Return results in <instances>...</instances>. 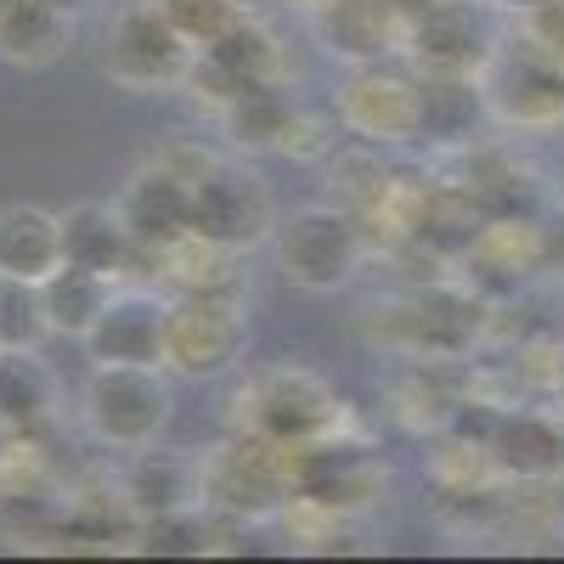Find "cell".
Masks as SVG:
<instances>
[{
  "label": "cell",
  "instance_id": "f1b7e54d",
  "mask_svg": "<svg viewBox=\"0 0 564 564\" xmlns=\"http://www.w3.org/2000/svg\"><path fill=\"white\" fill-rule=\"evenodd\" d=\"M547 390H553V395L564 401V345L553 350V367H547Z\"/></svg>",
  "mask_w": 564,
  "mask_h": 564
},
{
  "label": "cell",
  "instance_id": "1f68e13d",
  "mask_svg": "<svg viewBox=\"0 0 564 564\" xmlns=\"http://www.w3.org/2000/svg\"><path fill=\"white\" fill-rule=\"evenodd\" d=\"M558 198H564V186H558Z\"/></svg>",
  "mask_w": 564,
  "mask_h": 564
},
{
  "label": "cell",
  "instance_id": "9a60e30c",
  "mask_svg": "<svg viewBox=\"0 0 564 564\" xmlns=\"http://www.w3.org/2000/svg\"><path fill=\"white\" fill-rule=\"evenodd\" d=\"M164 311L170 294L153 289H113L108 311L97 316V327L79 339L90 367L102 361H141V367H164Z\"/></svg>",
  "mask_w": 564,
  "mask_h": 564
},
{
  "label": "cell",
  "instance_id": "5bb4252c",
  "mask_svg": "<svg viewBox=\"0 0 564 564\" xmlns=\"http://www.w3.org/2000/svg\"><path fill=\"white\" fill-rule=\"evenodd\" d=\"M486 457L508 480L553 486L564 480V423L536 406H497L486 430Z\"/></svg>",
  "mask_w": 564,
  "mask_h": 564
},
{
  "label": "cell",
  "instance_id": "f546056e",
  "mask_svg": "<svg viewBox=\"0 0 564 564\" xmlns=\"http://www.w3.org/2000/svg\"><path fill=\"white\" fill-rule=\"evenodd\" d=\"M480 7H497V12H520V18H525V12H536V7H542V0H480Z\"/></svg>",
  "mask_w": 564,
  "mask_h": 564
},
{
  "label": "cell",
  "instance_id": "7c38bea8",
  "mask_svg": "<svg viewBox=\"0 0 564 564\" xmlns=\"http://www.w3.org/2000/svg\"><path fill=\"white\" fill-rule=\"evenodd\" d=\"M113 209H119L124 231L135 238L141 260H148V254H159L164 243H175V238H186V231H193V181L175 175L164 159H153V164H141V170L124 181V193L113 198Z\"/></svg>",
  "mask_w": 564,
  "mask_h": 564
},
{
  "label": "cell",
  "instance_id": "2e32d148",
  "mask_svg": "<svg viewBox=\"0 0 564 564\" xmlns=\"http://www.w3.org/2000/svg\"><path fill=\"white\" fill-rule=\"evenodd\" d=\"M124 513L135 520H164V513H193L204 508V475H198V457L186 452H153V446H135L124 480H119Z\"/></svg>",
  "mask_w": 564,
  "mask_h": 564
},
{
  "label": "cell",
  "instance_id": "ac0fdd59",
  "mask_svg": "<svg viewBox=\"0 0 564 564\" xmlns=\"http://www.w3.org/2000/svg\"><path fill=\"white\" fill-rule=\"evenodd\" d=\"M63 254L74 265H90V271H102V276H130L141 265V249L135 238L124 231L119 209L113 204H79L63 215Z\"/></svg>",
  "mask_w": 564,
  "mask_h": 564
},
{
  "label": "cell",
  "instance_id": "4316f807",
  "mask_svg": "<svg viewBox=\"0 0 564 564\" xmlns=\"http://www.w3.org/2000/svg\"><path fill=\"white\" fill-rule=\"evenodd\" d=\"M45 7H52V12H63L68 23H79V18H85L90 7H97V0H45Z\"/></svg>",
  "mask_w": 564,
  "mask_h": 564
},
{
  "label": "cell",
  "instance_id": "44dd1931",
  "mask_svg": "<svg viewBox=\"0 0 564 564\" xmlns=\"http://www.w3.org/2000/svg\"><path fill=\"white\" fill-rule=\"evenodd\" d=\"M57 412V384L45 372L40 350H0V417L29 441Z\"/></svg>",
  "mask_w": 564,
  "mask_h": 564
},
{
  "label": "cell",
  "instance_id": "5b68a950",
  "mask_svg": "<svg viewBox=\"0 0 564 564\" xmlns=\"http://www.w3.org/2000/svg\"><path fill=\"white\" fill-rule=\"evenodd\" d=\"M249 350V316L238 294H170L164 311V372L220 379Z\"/></svg>",
  "mask_w": 564,
  "mask_h": 564
},
{
  "label": "cell",
  "instance_id": "ffe728a7",
  "mask_svg": "<svg viewBox=\"0 0 564 564\" xmlns=\"http://www.w3.org/2000/svg\"><path fill=\"white\" fill-rule=\"evenodd\" d=\"M113 289H119L113 276L63 260L52 276L40 282V294H45V316H52V339H85L90 327H97V316L108 311Z\"/></svg>",
  "mask_w": 564,
  "mask_h": 564
},
{
  "label": "cell",
  "instance_id": "e0dca14e",
  "mask_svg": "<svg viewBox=\"0 0 564 564\" xmlns=\"http://www.w3.org/2000/svg\"><path fill=\"white\" fill-rule=\"evenodd\" d=\"M63 215L40 204H7L0 209V276L45 282L63 265Z\"/></svg>",
  "mask_w": 564,
  "mask_h": 564
},
{
  "label": "cell",
  "instance_id": "484cf974",
  "mask_svg": "<svg viewBox=\"0 0 564 564\" xmlns=\"http://www.w3.org/2000/svg\"><path fill=\"white\" fill-rule=\"evenodd\" d=\"M525 34H531V52L564 63V0H542L536 12H525Z\"/></svg>",
  "mask_w": 564,
  "mask_h": 564
},
{
  "label": "cell",
  "instance_id": "603a6c76",
  "mask_svg": "<svg viewBox=\"0 0 564 564\" xmlns=\"http://www.w3.org/2000/svg\"><path fill=\"white\" fill-rule=\"evenodd\" d=\"M153 265H164V289L170 294H238V249H220L204 238H175L159 254H148Z\"/></svg>",
  "mask_w": 564,
  "mask_h": 564
},
{
  "label": "cell",
  "instance_id": "7a4b0ae2",
  "mask_svg": "<svg viewBox=\"0 0 564 564\" xmlns=\"http://www.w3.org/2000/svg\"><path fill=\"white\" fill-rule=\"evenodd\" d=\"M198 475H204V513H226V520H238V525L276 520V513L294 502L300 452L238 430L226 446L198 457Z\"/></svg>",
  "mask_w": 564,
  "mask_h": 564
},
{
  "label": "cell",
  "instance_id": "7402d4cb",
  "mask_svg": "<svg viewBox=\"0 0 564 564\" xmlns=\"http://www.w3.org/2000/svg\"><path fill=\"white\" fill-rule=\"evenodd\" d=\"M68 29L74 23L45 0H7L0 7V57L18 68H45L68 52Z\"/></svg>",
  "mask_w": 564,
  "mask_h": 564
},
{
  "label": "cell",
  "instance_id": "d6a6232c",
  "mask_svg": "<svg viewBox=\"0 0 564 564\" xmlns=\"http://www.w3.org/2000/svg\"><path fill=\"white\" fill-rule=\"evenodd\" d=\"M0 7H7V0H0Z\"/></svg>",
  "mask_w": 564,
  "mask_h": 564
},
{
  "label": "cell",
  "instance_id": "4dcf8cb0",
  "mask_svg": "<svg viewBox=\"0 0 564 564\" xmlns=\"http://www.w3.org/2000/svg\"><path fill=\"white\" fill-rule=\"evenodd\" d=\"M289 7H300V12H322L327 0H289Z\"/></svg>",
  "mask_w": 564,
  "mask_h": 564
},
{
  "label": "cell",
  "instance_id": "ba28073f",
  "mask_svg": "<svg viewBox=\"0 0 564 564\" xmlns=\"http://www.w3.org/2000/svg\"><path fill=\"white\" fill-rule=\"evenodd\" d=\"M193 57H198V45L159 12V0L119 12L102 45V68L130 90H181Z\"/></svg>",
  "mask_w": 564,
  "mask_h": 564
},
{
  "label": "cell",
  "instance_id": "6da1fadb",
  "mask_svg": "<svg viewBox=\"0 0 564 564\" xmlns=\"http://www.w3.org/2000/svg\"><path fill=\"white\" fill-rule=\"evenodd\" d=\"M238 430L265 435L289 452H311L327 441H345L350 406L305 367H265L238 395Z\"/></svg>",
  "mask_w": 564,
  "mask_h": 564
},
{
  "label": "cell",
  "instance_id": "d6986e66",
  "mask_svg": "<svg viewBox=\"0 0 564 564\" xmlns=\"http://www.w3.org/2000/svg\"><path fill=\"white\" fill-rule=\"evenodd\" d=\"M294 119H300V102L289 97V85H249V90H238V97L220 108L226 141L243 148V153H282Z\"/></svg>",
  "mask_w": 564,
  "mask_h": 564
},
{
  "label": "cell",
  "instance_id": "9c48e42d",
  "mask_svg": "<svg viewBox=\"0 0 564 564\" xmlns=\"http://www.w3.org/2000/svg\"><path fill=\"white\" fill-rule=\"evenodd\" d=\"M480 97L502 130H553L564 124V63L531 45L520 57H491L480 74Z\"/></svg>",
  "mask_w": 564,
  "mask_h": 564
},
{
  "label": "cell",
  "instance_id": "4fadbf2b",
  "mask_svg": "<svg viewBox=\"0 0 564 564\" xmlns=\"http://www.w3.org/2000/svg\"><path fill=\"white\" fill-rule=\"evenodd\" d=\"M406 0H327L322 12H311L322 45L345 63H390L406 52V29H412Z\"/></svg>",
  "mask_w": 564,
  "mask_h": 564
},
{
  "label": "cell",
  "instance_id": "8992f818",
  "mask_svg": "<svg viewBox=\"0 0 564 564\" xmlns=\"http://www.w3.org/2000/svg\"><path fill=\"white\" fill-rule=\"evenodd\" d=\"M334 113L367 148H406L423 135V79L395 63H350L334 90Z\"/></svg>",
  "mask_w": 564,
  "mask_h": 564
},
{
  "label": "cell",
  "instance_id": "277c9868",
  "mask_svg": "<svg viewBox=\"0 0 564 564\" xmlns=\"http://www.w3.org/2000/svg\"><path fill=\"white\" fill-rule=\"evenodd\" d=\"M175 412V390L164 367H141V361H102L85 379V401L79 417L90 441H102L113 452H135V446H159L164 423Z\"/></svg>",
  "mask_w": 564,
  "mask_h": 564
},
{
  "label": "cell",
  "instance_id": "8fae6325",
  "mask_svg": "<svg viewBox=\"0 0 564 564\" xmlns=\"http://www.w3.org/2000/svg\"><path fill=\"white\" fill-rule=\"evenodd\" d=\"M390 491V468L372 457L367 446H350V441H327V446H311L300 452V480H294V497L339 513V520H356V513L379 508Z\"/></svg>",
  "mask_w": 564,
  "mask_h": 564
},
{
  "label": "cell",
  "instance_id": "3957f363",
  "mask_svg": "<svg viewBox=\"0 0 564 564\" xmlns=\"http://www.w3.org/2000/svg\"><path fill=\"white\" fill-rule=\"evenodd\" d=\"M271 254L294 289L339 294L356 282V271L367 260V226L345 204H300L289 215H276Z\"/></svg>",
  "mask_w": 564,
  "mask_h": 564
},
{
  "label": "cell",
  "instance_id": "30bf717a",
  "mask_svg": "<svg viewBox=\"0 0 564 564\" xmlns=\"http://www.w3.org/2000/svg\"><path fill=\"white\" fill-rule=\"evenodd\" d=\"M423 74H457V79H480L486 63L497 57V45L475 12V0H423L406 29V52Z\"/></svg>",
  "mask_w": 564,
  "mask_h": 564
},
{
  "label": "cell",
  "instance_id": "d4e9b609",
  "mask_svg": "<svg viewBox=\"0 0 564 564\" xmlns=\"http://www.w3.org/2000/svg\"><path fill=\"white\" fill-rule=\"evenodd\" d=\"M159 12L193 45H209L215 34H226L231 23L243 18V0H159Z\"/></svg>",
  "mask_w": 564,
  "mask_h": 564
},
{
  "label": "cell",
  "instance_id": "83f0119b",
  "mask_svg": "<svg viewBox=\"0 0 564 564\" xmlns=\"http://www.w3.org/2000/svg\"><path fill=\"white\" fill-rule=\"evenodd\" d=\"M18 446H23V435L12 430V423H7V417H0V468H7V463H12V452H18Z\"/></svg>",
  "mask_w": 564,
  "mask_h": 564
},
{
  "label": "cell",
  "instance_id": "cb8c5ba5",
  "mask_svg": "<svg viewBox=\"0 0 564 564\" xmlns=\"http://www.w3.org/2000/svg\"><path fill=\"white\" fill-rule=\"evenodd\" d=\"M52 339L45 294L29 276H0V350H40Z\"/></svg>",
  "mask_w": 564,
  "mask_h": 564
},
{
  "label": "cell",
  "instance_id": "52a82bcc",
  "mask_svg": "<svg viewBox=\"0 0 564 564\" xmlns=\"http://www.w3.org/2000/svg\"><path fill=\"white\" fill-rule=\"evenodd\" d=\"M271 231H276V198H271L260 170H249L238 159H220L193 186V238L249 254V249L271 243Z\"/></svg>",
  "mask_w": 564,
  "mask_h": 564
}]
</instances>
